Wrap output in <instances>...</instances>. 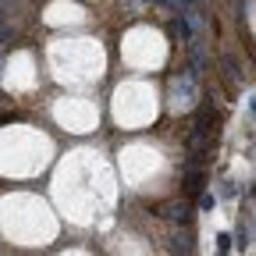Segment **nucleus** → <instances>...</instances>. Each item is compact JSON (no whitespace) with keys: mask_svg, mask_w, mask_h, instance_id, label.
<instances>
[{"mask_svg":"<svg viewBox=\"0 0 256 256\" xmlns=\"http://www.w3.org/2000/svg\"><path fill=\"white\" fill-rule=\"evenodd\" d=\"M160 217L164 220H171L174 228H192V206H188V200H171V203H164L160 206Z\"/></svg>","mask_w":256,"mask_h":256,"instance_id":"f03ea898","label":"nucleus"},{"mask_svg":"<svg viewBox=\"0 0 256 256\" xmlns=\"http://www.w3.org/2000/svg\"><path fill=\"white\" fill-rule=\"evenodd\" d=\"M232 246H235V242H232V235H228V232H220V235H217V249H220V252H228Z\"/></svg>","mask_w":256,"mask_h":256,"instance_id":"0eeeda50","label":"nucleus"},{"mask_svg":"<svg viewBox=\"0 0 256 256\" xmlns=\"http://www.w3.org/2000/svg\"><path fill=\"white\" fill-rule=\"evenodd\" d=\"M171 100H174L178 110L196 107V100H200V78H192L188 72H178L174 82H171Z\"/></svg>","mask_w":256,"mask_h":256,"instance_id":"f257e3e1","label":"nucleus"},{"mask_svg":"<svg viewBox=\"0 0 256 256\" xmlns=\"http://www.w3.org/2000/svg\"><path fill=\"white\" fill-rule=\"evenodd\" d=\"M232 242H235L238 249H249V246H252V242H249V232L242 228V224H238V232H235V238H232Z\"/></svg>","mask_w":256,"mask_h":256,"instance_id":"39448f33","label":"nucleus"},{"mask_svg":"<svg viewBox=\"0 0 256 256\" xmlns=\"http://www.w3.org/2000/svg\"><path fill=\"white\" fill-rule=\"evenodd\" d=\"M182 185H185V196H203V192H206V174H203V168H188Z\"/></svg>","mask_w":256,"mask_h":256,"instance_id":"20e7f679","label":"nucleus"},{"mask_svg":"<svg viewBox=\"0 0 256 256\" xmlns=\"http://www.w3.org/2000/svg\"><path fill=\"white\" fill-rule=\"evenodd\" d=\"M171 252L174 256H192V252H196V232H192V228H174Z\"/></svg>","mask_w":256,"mask_h":256,"instance_id":"7ed1b4c3","label":"nucleus"},{"mask_svg":"<svg viewBox=\"0 0 256 256\" xmlns=\"http://www.w3.org/2000/svg\"><path fill=\"white\" fill-rule=\"evenodd\" d=\"M249 107H252V114H256V96H252V100H249Z\"/></svg>","mask_w":256,"mask_h":256,"instance_id":"1a4fd4ad","label":"nucleus"},{"mask_svg":"<svg viewBox=\"0 0 256 256\" xmlns=\"http://www.w3.org/2000/svg\"><path fill=\"white\" fill-rule=\"evenodd\" d=\"M214 206H217V196H210V192H203V196H200V210H203V214H210Z\"/></svg>","mask_w":256,"mask_h":256,"instance_id":"423d86ee","label":"nucleus"},{"mask_svg":"<svg viewBox=\"0 0 256 256\" xmlns=\"http://www.w3.org/2000/svg\"><path fill=\"white\" fill-rule=\"evenodd\" d=\"M220 196H224V200H235V196H238V185H235V182H224Z\"/></svg>","mask_w":256,"mask_h":256,"instance_id":"6e6552de","label":"nucleus"},{"mask_svg":"<svg viewBox=\"0 0 256 256\" xmlns=\"http://www.w3.org/2000/svg\"><path fill=\"white\" fill-rule=\"evenodd\" d=\"M217 256H228V252H217Z\"/></svg>","mask_w":256,"mask_h":256,"instance_id":"9d476101","label":"nucleus"}]
</instances>
